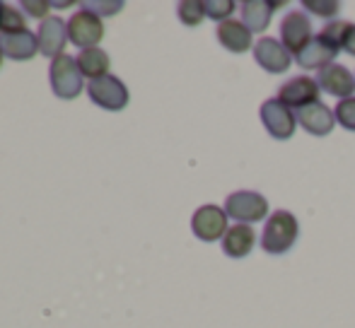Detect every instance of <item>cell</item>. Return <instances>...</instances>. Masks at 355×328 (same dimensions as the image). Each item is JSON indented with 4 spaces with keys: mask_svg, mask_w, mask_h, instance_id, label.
<instances>
[{
    "mask_svg": "<svg viewBox=\"0 0 355 328\" xmlns=\"http://www.w3.org/2000/svg\"><path fill=\"white\" fill-rule=\"evenodd\" d=\"M319 84L317 80H312V78H293V80H288L285 84H281V89H278V102H283L285 107L290 109H302L307 107V104H314L319 102Z\"/></svg>",
    "mask_w": 355,
    "mask_h": 328,
    "instance_id": "obj_10",
    "label": "cell"
},
{
    "mask_svg": "<svg viewBox=\"0 0 355 328\" xmlns=\"http://www.w3.org/2000/svg\"><path fill=\"white\" fill-rule=\"evenodd\" d=\"M75 63H78L80 73H83L85 78H89V82L99 80V78H107L109 66H112L107 51H102V48H85V51L78 53Z\"/></svg>",
    "mask_w": 355,
    "mask_h": 328,
    "instance_id": "obj_19",
    "label": "cell"
},
{
    "mask_svg": "<svg viewBox=\"0 0 355 328\" xmlns=\"http://www.w3.org/2000/svg\"><path fill=\"white\" fill-rule=\"evenodd\" d=\"M304 10H312L319 17H334L338 12V3L336 0H302Z\"/></svg>",
    "mask_w": 355,
    "mask_h": 328,
    "instance_id": "obj_24",
    "label": "cell"
},
{
    "mask_svg": "<svg viewBox=\"0 0 355 328\" xmlns=\"http://www.w3.org/2000/svg\"><path fill=\"white\" fill-rule=\"evenodd\" d=\"M297 237H300V225L293 212L276 210L266 220V227H263V235H261V246L266 253L281 256V253L293 248Z\"/></svg>",
    "mask_w": 355,
    "mask_h": 328,
    "instance_id": "obj_1",
    "label": "cell"
},
{
    "mask_svg": "<svg viewBox=\"0 0 355 328\" xmlns=\"http://www.w3.org/2000/svg\"><path fill=\"white\" fill-rule=\"evenodd\" d=\"M218 34V42L227 48L230 53H244L252 48V32L247 29V24L239 22V19H225V22L218 24L215 29Z\"/></svg>",
    "mask_w": 355,
    "mask_h": 328,
    "instance_id": "obj_14",
    "label": "cell"
},
{
    "mask_svg": "<svg viewBox=\"0 0 355 328\" xmlns=\"http://www.w3.org/2000/svg\"><path fill=\"white\" fill-rule=\"evenodd\" d=\"M317 84L322 92H329L334 97H341V99H348L353 97V89H355V78L348 68L338 66V63H331L329 68L319 71L317 75Z\"/></svg>",
    "mask_w": 355,
    "mask_h": 328,
    "instance_id": "obj_13",
    "label": "cell"
},
{
    "mask_svg": "<svg viewBox=\"0 0 355 328\" xmlns=\"http://www.w3.org/2000/svg\"><path fill=\"white\" fill-rule=\"evenodd\" d=\"M22 8L29 10V15H32V17H44V15L49 12V8H51V5H49V3H27V0H24Z\"/></svg>",
    "mask_w": 355,
    "mask_h": 328,
    "instance_id": "obj_25",
    "label": "cell"
},
{
    "mask_svg": "<svg viewBox=\"0 0 355 328\" xmlns=\"http://www.w3.org/2000/svg\"><path fill=\"white\" fill-rule=\"evenodd\" d=\"M281 3H268V0H244L242 3V22L249 32H266L268 22L273 17V10Z\"/></svg>",
    "mask_w": 355,
    "mask_h": 328,
    "instance_id": "obj_18",
    "label": "cell"
},
{
    "mask_svg": "<svg viewBox=\"0 0 355 328\" xmlns=\"http://www.w3.org/2000/svg\"><path fill=\"white\" fill-rule=\"evenodd\" d=\"M0 44H3L5 56L12 58V61H29V58H34V53H39V39H37V34L29 32V29L10 34V37H3Z\"/></svg>",
    "mask_w": 355,
    "mask_h": 328,
    "instance_id": "obj_17",
    "label": "cell"
},
{
    "mask_svg": "<svg viewBox=\"0 0 355 328\" xmlns=\"http://www.w3.org/2000/svg\"><path fill=\"white\" fill-rule=\"evenodd\" d=\"M261 123L271 138H276V140H290L295 133L297 118H295L293 109L285 107L283 102H278V97H273L261 104Z\"/></svg>",
    "mask_w": 355,
    "mask_h": 328,
    "instance_id": "obj_5",
    "label": "cell"
},
{
    "mask_svg": "<svg viewBox=\"0 0 355 328\" xmlns=\"http://www.w3.org/2000/svg\"><path fill=\"white\" fill-rule=\"evenodd\" d=\"M87 97L104 111H121L128 104V87L119 78L107 75L87 84Z\"/></svg>",
    "mask_w": 355,
    "mask_h": 328,
    "instance_id": "obj_3",
    "label": "cell"
},
{
    "mask_svg": "<svg viewBox=\"0 0 355 328\" xmlns=\"http://www.w3.org/2000/svg\"><path fill=\"white\" fill-rule=\"evenodd\" d=\"M203 10H206V17L215 19V22H225V19H230V15L234 12V3L232 0H208V3H203Z\"/></svg>",
    "mask_w": 355,
    "mask_h": 328,
    "instance_id": "obj_23",
    "label": "cell"
},
{
    "mask_svg": "<svg viewBox=\"0 0 355 328\" xmlns=\"http://www.w3.org/2000/svg\"><path fill=\"white\" fill-rule=\"evenodd\" d=\"M254 61H257L266 73H276L278 75V73L290 71L293 56H290V51L278 42V39L263 37V39H259L257 46H254Z\"/></svg>",
    "mask_w": 355,
    "mask_h": 328,
    "instance_id": "obj_9",
    "label": "cell"
},
{
    "mask_svg": "<svg viewBox=\"0 0 355 328\" xmlns=\"http://www.w3.org/2000/svg\"><path fill=\"white\" fill-rule=\"evenodd\" d=\"M312 39V22H309L307 15L300 12V10H293V12L285 15L281 22V44L290 53L297 56Z\"/></svg>",
    "mask_w": 355,
    "mask_h": 328,
    "instance_id": "obj_8",
    "label": "cell"
},
{
    "mask_svg": "<svg viewBox=\"0 0 355 328\" xmlns=\"http://www.w3.org/2000/svg\"><path fill=\"white\" fill-rule=\"evenodd\" d=\"M334 116H336V123H341L346 131L355 133V97L341 99L334 109Z\"/></svg>",
    "mask_w": 355,
    "mask_h": 328,
    "instance_id": "obj_22",
    "label": "cell"
},
{
    "mask_svg": "<svg viewBox=\"0 0 355 328\" xmlns=\"http://www.w3.org/2000/svg\"><path fill=\"white\" fill-rule=\"evenodd\" d=\"M225 212L237 222H259L268 215V201L257 191H237L227 196Z\"/></svg>",
    "mask_w": 355,
    "mask_h": 328,
    "instance_id": "obj_4",
    "label": "cell"
},
{
    "mask_svg": "<svg viewBox=\"0 0 355 328\" xmlns=\"http://www.w3.org/2000/svg\"><path fill=\"white\" fill-rule=\"evenodd\" d=\"M3 8H5V3H0V19H3Z\"/></svg>",
    "mask_w": 355,
    "mask_h": 328,
    "instance_id": "obj_28",
    "label": "cell"
},
{
    "mask_svg": "<svg viewBox=\"0 0 355 328\" xmlns=\"http://www.w3.org/2000/svg\"><path fill=\"white\" fill-rule=\"evenodd\" d=\"M102 37H104L102 19L94 12H89V10L83 8L80 12H75L73 17L68 19V39H71L75 46L83 48V51L85 48H97Z\"/></svg>",
    "mask_w": 355,
    "mask_h": 328,
    "instance_id": "obj_6",
    "label": "cell"
},
{
    "mask_svg": "<svg viewBox=\"0 0 355 328\" xmlns=\"http://www.w3.org/2000/svg\"><path fill=\"white\" fill-rule=\"evenodd\" d=\"M177 15L187 27H196V24H201V19L206 17V10H203V3L184 0V3L177 5Z\"/></svg>",
    "mask_w": 355,
    "mask_h": 328,
    "instance_id": "obj_20",
    "label": "cell"
},
{
    "mask_svg": "<svg viewBox=\"0 0 355 328\" xmlns=\"http://www.w3.org/2000/svg\"><path fill=\"white\" fill-rule=\"evenodd\" d=\"M257 244V232L249 225H232L223 237V251L230 258H244Z\"/></svg>",
    "mask_w": 355,
    "mask_h": 328,
    "instance_id": "obj_16",
    "label": "cell"
},
{
    "mask_svg": "<svg viewBox=\"0 0 355 328\" xmlns=\"http://www.w3.org/2000/svg\"><path fill=\"white\" fill-rule=\"evenodd\" d=\"M3 58H5V51H3V44H0V66H3Z\"/></svg>",
    "mask_w": 355,
    "mask_h": 328,
    "instance_id": "obj_27",
    "label": "cell"
},
{
    "mask_svg": "<svg viewBox=\"0 0 355 328\" xmlns=\"http://www.w3.org/2000/svg\"><path fill=\"white\" fill-rule=\"evenodd\" d=\"M49 82H51V89L58 99L78 97L83 92V73H80L75 58L68 56V53L53 58L51 68H49Z\"/></svg>",
    "mask_w": 355,
    "mask_h": 328,
    "instance_id": "obj_2",
    "label": "cell"
},
{
    "mask_svg": "<svg viewBox=\"0 0 355 328\" xmlns=\"http://www.w3.org/2000/svg\"><path fill=\"white\" fill-rule=\"evenodd\" d=\"M191 230L201 242H218L225 237L227 227V212L218 206H201L191 217Z\"/></svg>",
    "mask_w": 355,
    "mask_h": 328,
    "instance_id": "obj_7",
    "label": "cell"
},
{
    "mask_svg": "<svg viewBox=\"0 0 355 328\" xmlns=\"http://www.w3.org/2000/svg\"><path fill=\"white\" fill-rule=\"evenodd\" d=\"M295 118H297V123L304 128V131L312 133V136H319V138L329 136V133L334 131V126H336L334 111L322 102H314V104H307V107L297 109V111H295Z\"/></svg>",
    "mask_w": 355,
    "mask_h": 328,
    "instance_id": "obj_11",
    "label": "cell"
},
{
    "mask_svg": "<svg viewBox=\"0 0 355 328\" xmlns=\"http://www.w3.org/2000/svg\"><path fill=\"white\" fill-rule=\"evenodd\" d=\"M343 48H346L348 53H353L355 56V24H351L346 32V42H343Z\"/></svg>",
    "mask_w": 355,
    "mask_h": 328,
    "instance_id": "obj_26",
    "label": "cell"
},
{
    "mask_svg": "<svg viewBox=\"0 0 355 328\" xmlns=\"http://www.w3.org/2000/svg\"><path fill=\"white\" fill-rule=\"evenodd\" d=\"M336 56H338L336 48L329 46L322 37H314L312 42L295 56V61H297L302 68H307V71H324V68L331 66Z\"/></svg>",
    "mask_w": 355,
    "mask_h": 328,
    "instance_id": "obj_15",
    "label": "cell"
},
{
    "mask_svg": "<svg viewBox=\"0 0 355 328\" xmlns=\"http://www.w3.org/2000/svg\"><path fill=\"white\" fill-rule=\"evenodd\" d=\"M351 24L348 22H329L327 27L322 29V34L319 37L324 39V42L329 44L331 48H336V51H341L343 48V42H346V32Z\"/></svg>",
    "mask_w": 355,
    "mask_h": 328,
    "instance_id": "obj_21",
    "label": "cell"
},
{
    "mask_svg": "<svg viewBox=\"0 0 355 328\" xmlns=\"http://www.w3.org/2000/svg\"><path fill=\"white\" fill-rule=\"evenodd\" d=\"M39 39V53L53 58L61 56L63 46H66V39H68V22H63L61 17H46L42 22L37 32Z\"/></svg>",
    "mask_w": 355,
    "mask_h": 328,
    "instance_id": "obj_12",
    "label": "cell"
}]
</instances>
